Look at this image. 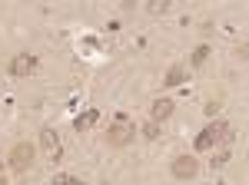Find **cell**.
Wrapping results in <instances>:
<instances>
[{"label": "cell", "instance_id": "obj_1", "mask_svg": "<svg viewBox=\"0 0 249 185\" xmlns=\"http://www.w3.org/2000/svg\"><path fill=\"white\" fill-rule=\"evenodd\" d=\"M34 155H37L34 142H17V146L10 149L7 162H10V169H14V172H27V169L34 166Z\"/></svg>", "mask_w": 249, "mask_h": 185}, {"label": "cell", "instance_id": "obj_2", "mask_svg": "<svg viewBox=\"0 0 249 185\" xmlns=\"http://www.w3.org/2000/svg\"><path fill=\"white\" fill-rule=\"evenodd\" d=\"M133 136H136V129L130 126V123H113L110 129H107V142L113 149H126L130 142H133Z\"/></svg>", "mask_w": 249, "mask_h": 185}, {"label": "cell", "instance_id": "obj_3", "mask_svg": "<svg viewBox=\"0 0 249 185\" xmlns=\"http://www.w3.org/2000/svg\"><path fill=\"white\" fill-rule=\"evenodd\" d=\"M170 172H173V179H196L199 159H196V155H176L170 162Z\"/></svg>", "mask_w": 249, "mask_h": 185}, {"label": "cell", "instance_id": "obj_4", "mask_svg": "<svg viewBox=\"0 0 249 185\" xmlns=\"http://www.w3.org/2000/svg\"><path fill=\"white\" fill-rule=\"evenodd\" d=\"M7 70H10V76H17V79H27V76L37 70V56L34 53H17L7 63Z\"/></svg>", "mask_w": 249, "mask_h": 185}, {"label": "cell", "instance_id": "obj_5", "mask_svg": "<svg viewBox=\"0 0 249 185\" xmlns=\"http://www.w3.org/2000/svg\"><path fill=\"white\" fill-rule=\"evenodd\" d=\"M219 129H223V123H213V126H206V129L196 136L193 149H196V152H206V149H213V146H216V136H219Z\"/></svg>", "mask_w": 249, "mask_h": 185}, {"label": "cell", "instance_id": "obj_6", "mask_svg": "<svg viewBox=\"0 0 249 185\" xmlns=\"http://www.w3.org/2000/svg\"><path fill=\"white\" fill-rule=\"evenodd\" d=\"M40 146L47 149V155H50L53 162H60V136H57V129H43L40 132Z\"/></svg>", "mask_w": 249, "mask_h": 185}, {"label": "cell", "instance_id": "obj_7", "mask_svg": "<svg viewBox=\"0 0 249 185\" xmlns=\"http://www.w3.org/2000/svg\"><path fill=\"white\" fill-rule=\"evenodd\" d=\"M173 116V99H156L153 106H150V119L153 123H163V119H170Z\"/></svg>", "mask_w": 249, "mask_h": 185}, {"label": "cell", "instance_id": "obj_8", "mask_svg": "<svg viewBox=\"0 0 249 185\" xmlns=\"http://www.w3.org/2000/svg\"><path fill=\"white\" fill-rule=\"evenodd\" d=\"M96 123H100V112H96V109H87L83 116H77V123H73V126H77V132H87V129H93Z\"/></svg>", "mask_w": 249, "mask_h": 185}, {"label": "cell", "instance_id": "obj_9", "mask_svg": "<svg viewBox=\"0 0 249 185\" xmlns=\"http://www.w3.org/2000/svg\"><path fill=\"white\" fill-rule=\"evenodd\" d=\"M183 76H186V70H183L179 63H173L170 70H166V79H163V83H166V86H179V83H183Z\"/></svg>", "mask_w": 249, "mask_h": 185}, {"label": "cell", "instance_id": "obj_10", "mask_svg": "<svg viewBox=\"0 0 249 185\" xmlns=\"http://www.w3.org/2000/svg\"><path fill=\"white\" fill-rule=\"evenodd\" d=\"M206 60H210V46H206V43H199V46L193 50V66H203Z\"/></svg>", "mask_w": 249, "mask_h": 185}, {"label": "cell", "instance_id": "obj_11", "mask_svg": "<svg viewBox=\"0 0 249 185\" xmlns=\"http://www.w3.org/2000/svg\"><path fill=\"white\" fill-rule=\"evenodd\" d=\"M140 132H143V139H150V142H153V139H160V126H156V123H146Z\"/></svg>", "mask_w": 249, "mask_h": 185}, {"label": "cell", "instance_id": "obj_12", "mask_svg": "<svg viewBox=\"0 0 249 185\" xmlns=\"http://www.w3.org/2000/svg\"><path fill=\"white\" fill-rule=\"evenodd\" d=\"M50 185H80L77 179H73V175H67V172H60V175H53V182Z\"/></svg>", "mask_w": 249, "mask_h": 185}, {"label": "cell", "instance_id": "obj_13", "mask_svg": "<svg viewBox=\"0 0 249 185\" xmlns=\"http://www.w3.org/2000/svg\"><path fill=\"white\" fill-rule=\"evenodd\" d=\"M170 10V0H153L150 3V14H166Z\"/></svg>", "mask_w": 249, "mask_h": 185}, {"label": "cell", "instance_id": "obj_14", "mask_svg": "<svg viewBox=\"0 0 249 185\" xmlns=\"http://www.w3.org/2000/svg\"><path fill=\"white\" fill-rule=\"evenodd\" d=\"M232 155L230 152H219V155H216V159H213V166H226V162H230Z\"/></svg>", "mask_w": 249, "mask_h": 185}, {"label": "cell", "instance_id": "obj_15", "mask_svg": "<svg viewBox=\"0 0 249 185\" xmlns=\"http://www.w3.org/2000/svg\"><path fill=\"white\" fill-rule=\"evenodd\" d=\"M236 53H239V60L246 63V60H249V43H239V50H236Z\"/></svg>", "mask_w": 249, "mask_h": 185}, {"label": "cell", "instance_id": "obj_16", "mask_svg": "<svg viewBox=\"0 0 249 185\" xmlns=\"http://www.w3.org/2000/svg\"><path fill=\"white\" fill-rule=\"evenodd\" d=\"M216 112H219V103H210V106H206V116H210V119H213Z\"/></svg>", "mask_w": 249, "mask_h": 185}, {"label": "cell", "instance_id": "obj_17", "mask_svg": "<svg viewBox=\"0 0 249 185\" xmlns=\"http://www.w3.org/2000/svg\"><path fill=\"white\" fill-rule=\"evenodd\" d=\"M0 185H7V179H3V175H0Z\"/></svg>", "mask_w": 249, "mask_h": 185}, {"label": "cell", "instance_id": "obj_18", "mask_svg": "<svg viewBox=\"0 0 249 185\" xmlns=\"http://www.w3.org/2000/svg\"><path fill=\"white\" fill-rule=\"evenodd\" d=\"M80 185H83V182H80Z\"/></svg>", "mask_w": 249, "mask_h": 185}]
</instances>
